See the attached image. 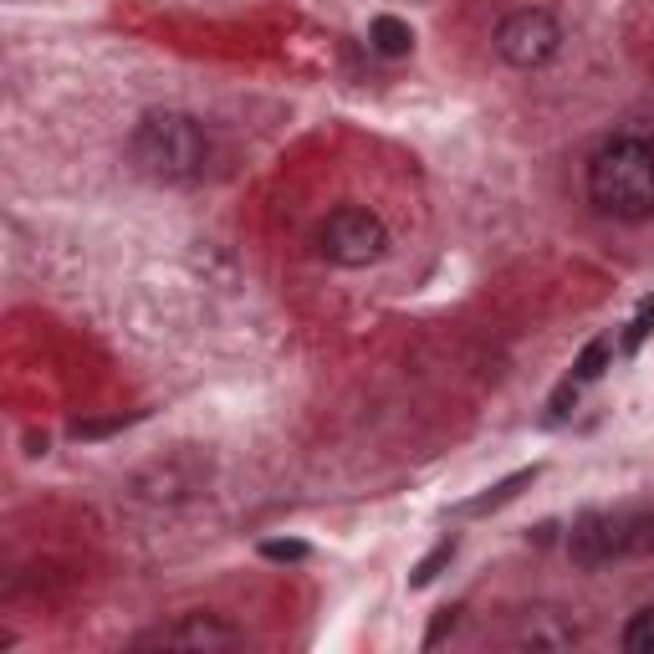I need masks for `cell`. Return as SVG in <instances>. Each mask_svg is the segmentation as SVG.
Segmentation results:
<instances>
[{
  "instance_id": "obj_16",
  "label": "cell",
  "mask_w": 654,
  "mask_h": 654,
  "mask_svg": "<svg viewBox=\"0 0 654 654\" xmlns=\"http://www.w3.org/2000/svg\"><path fill=\"white\" fill-rule=\"evenodd\" d=\"M572 399H578V384L568 378V384H562V389L553 394V415H568V404H572Z\"/></svg>"
},
{
  "instance_id": "obj_1",
  "label": "cell",
  "mask_w": 654,
  "mask_h": 654,
  "mask_svg": "<svg viewBox=\"0 0 654 654\" xmlns=\"http://www.w3.org/2000/svg\"><path fill=\"white\" fill-rule=\"evenodd\" d=\"M128 159L153 184H195V180H205V169H210V139H205V128H200V118L159 108V112H143L139 124H133Z\"/></svg>"
},
{
  "instance_id": "obj_9",
  "label": "cell",
  "mask_w": 654,
  "mask_h": 654,
  "mask_svg": "<svg viewBox=\"0 0 654 654\" xmlns=\"http://www.w3.org/2000/svg\"><path fill=\"white\" fill-rule=\"evenodd\" d=\"M368 42L384 56H409L415 52V31H409V21H399V15H378L374 26H368Z\"/></svg>"
},
{
  "instance_id": "obj_13",
  "label": "cell",
  "mask_w": 654,
  "mask_h": 654,
  "mask_svg": "<svg viewBox=\"0 0 654 654\" xmlns=\"http://www.w3.org/2000/svg\"><path fill=\"white\" fill-rule=\"evenodd\" d=\"M650 333H654V297H644V302L634 307V318H629L624 343H619V349H624V353H640V343H644Z\"/></svg>"
},
{
  "instance_id": "obj_3",
  "label": "cell",
  "mask_w": 654,
  "mask_h": 654,
  "mask_svg": "<svg viewBox=\"0 0 654 654\" xmlns=\"http://www.w3.org/2000/svg\"><path fill=\"white\" fill-rule=\"evenodd\" d=\"M568 553L588 572L609 568L619 557L654 553V512H583L568 532Z\"/></svg>"
},
{
  "instance_id": "obj_5",
  "label": "cell",
  "mask_w": 654,
  "mask_h": 654,
  "mask_svg": "<svg viewBox=\"0 0 654 654\" xmlns=\"http://www.w3.org/2000/svg\"><path fill=\"white\" fill-rule=\"evenodd\" d=\"M557 52H562V26H557L543 6H522V11L502 15V26H496V56H502L506 67L537 72V67H547Z\"/></svg>"
},
{
  "instance_id": "obj_4",
  "label": "cell",
  "mask_w": 654,
  "mask_h": 654,
  "mask_svg": "<svg viewBox=\"0 0 654 654\" xmlns=\"http://www.w3.org/2000/svg\"><path fill=\"white\" fill-rule=\"evenodd\" d=\"M318 256L333 266H349V271H358V266H374L378 256L389 251V225L378 221L368 205H337L328 221L318 225Z\"/></svg>"
},
{
  "instance_id": "obj_12",
  "label": "cell",
  "mask_w": 654,
  "mask_h": 654,
  "mask_svg": "<svg viewBox=\"0 0 654 654\" xmlns=\"http://www.w3.org/2000/svg\"><path fill=\"white\" fill-rule=\"evenodd\" d=\"M624 644L629 654H654V609H640L634 619L624 624Z\"/></svg>"
},
{
  "instance_id": "obj_7",
  "label": "cell",
  "mask_w": 654,
  "mask_h": 654,
  "mask_svg": "<svg viewBox=\"0 0 654 654\" xmlns=\"http://www.w3.org/2000/svg\"><path fill=\"white\" fill-rule=\"evenodd\" d=\"M516 644H527V650H568V644H578V624H568L553 609H537V613H527Z\"/></svg>"
},
{
  "instance_id": "obj_11",
  "label": "cell",
  "mask_w": 654,
  "mask_h": 654,
  "mask_svg": "<svg viewBox=\"0 0 654 654\" xmlns=\"http://www.w3.org/2000/svg\"><path fill=\"white\" fill-rule=\"evenodd\" d=\"M603 368H609V343H603V337H593V343H588V349L572 358V384H593Z\"/></svg>"
},
{
  "instance_id": "obj_14",
  "label": "cell",
  "mask_w": 654,
  "mask_h": 654,
  "mask_svg": "<svg viewBox=\"0 0 654 654\" xmlns=\"http://www.w3.org/2000/svg\"><path fill=\"white\" fill-rule=\"evenodd\" d=\"M455 624H460V609H440V613H435V624L425 629V650H435V644L446 640V634H450Z\"/></svg>"
},
{
  "instance_id": "obj_15",
  "label": "cell",
  "mask_w": 654,
  "mask_h": 654,
  "mask_svg": "<svg viewBox=\"0 0 654 654\" xmlns=\"http://www.w3.org/2000/svg\"><path fill=\"white\" fill-rule=\"evenodd\" d=\"M261 557L266 562H302L307 543H261Z\"/></svg>"
},
{
  "instance_id": "obj_2",
  "label": "cell",
  "mask_w": 654,
  "mask_h": 654,
  "mask_svg": "<svg viewBox=\"0 0 654 654\" xmlns=\"http://www.w3.org/2000/svg\"><path fill=\"white\" fill-rule=\"evenodd\" d=\"M588 200L609 221L640 225L654 215V143L619 133L588 159Z\"/></svg>"
},
{
  "instance_id": "obj_6",
  "label": "cell",
  "mask_w": 654,
  "mask_h": 654,
  "mask_svg": "<svg viewBox=\"0 0 654 654\" xmlns=\"http://www.w3.org/2000/svg\"><path fill=\"white\" fill-rule=\"evenodd\" d=\"M240 644V629L225 624L221 613H180L174 624H159L153 634H143L139 650H195V654H210V650H236Z\"/></svg>"
},
{
  "instance_id": "obj_10",
  "label": "cell",
  "mask_w": 654,
  "mask_h": 654,
  "mask_svg": "<svg viewBox=\"0 0 654 654\" xmlns=\"http://www.w3.org/2000/svg\"><path fill=\"white\" fill-rule=\"evenodd\" d=\"M450 557H455V537H446V543H435L430 553L415 562V572H409V588H430L440 572L450 568Z\"/></svg>"
},
{
  "instance_id": "obj_8",
  "label": "cell",
  "mask_w": 654,
  "mask_h": 654,
  "mask_svg": "<svg viewBox=\"0 0 654 654\" xmlns=\"http://www.w3.org/2000/svg\"><path fill=\"white\" fill-rule=\"evenodd\" d=\"M532 481H537V465H527V471H512L506 481H496V486H491L486 496H475V502H465L460 512H465V516H486V512H496V506L516 502V496H522V491H527Z\"/></svg>"
}]
</instances>
